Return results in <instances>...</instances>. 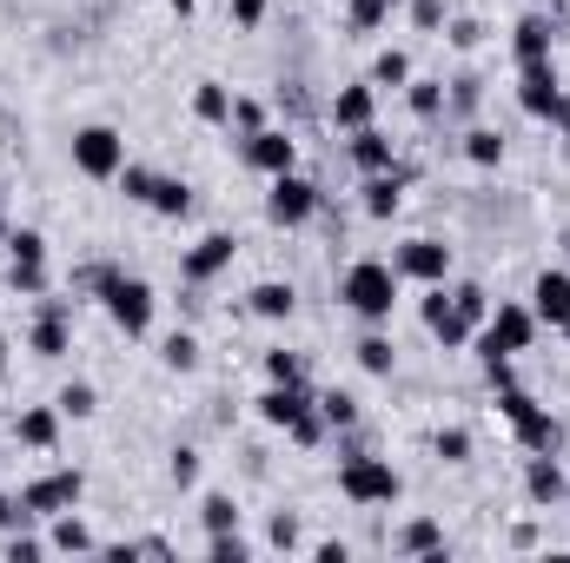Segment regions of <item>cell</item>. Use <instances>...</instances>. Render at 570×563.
Returning a JSON list of instances; mask_svg holds the SVG:
<instances>
[{
    "instance_id": "obj_36",
    "label": "cell",
    "mask_w": 570,
    "mask_h": 563,
    "mask_svg": "<svg viewBox=\"0 0 570 563\" xmlns=\"http://www.w3.org/2000/svg\"><path fill=\"white\" fill-rule=\"evenodd\" d=\"M318 412H325V424L338 431V424H358V398H352V392H325Z\"/></svg>"
},
{
    "instance_id": "obj_10",
    "label": "cell",
    "mask_w": 570,
    "mask_h": 563,
    "mask_svg": "<svg viewBox=\"0 0 570 563\" xmlns=\"http://www.w3.org/2000/svg\"><path fill=\"white\" fill-rule=\"evenodd\" d=\"M392 266H399V279L444 285V279H451V246H438V239H405Z\"/></svg>"
},
{
    "instance_id": "obj_31",
    "label": "cell",
    "mask_w": 570,
    "mask_h": 563,
    "mask_svg": "<svg viewBox=\"0 0 570 563\" xmlns=\"http://www.w3.org/2000/svg\"><path fill=\"white\" fill-rule=\"evenodd\" d=\"M199 517H206V531H239V504H233L226 491H206V504H199Z\"/></svg>"
},
{
    "instance_id": "obj_40",
    "label": "cell",
    "mask_w": 570,
    "mask_h": 563,
    "mask_svg": "<svg viewBox=\"0 0 570 563\" xmlns=\"http://www.w3.org/2000/svg\"><path fill=\"white\" fill-rule=\"evenodd\" d=\"M7 285H13V292H47V266H27V259H13V266H7Z\"/></svg>"
},
{
    "instance_id": "obj_5",
    "label": "cell",
    "mask_w": 570,
    "mask_h": 563,
    "mask_svg": "<svg viewBox=\"0 0 570 563\" xmlns=\"http://www.w3.org/2000/svg\"><path fill=\"white\" fill-rule=\"evenodd\" d=\"M338 491H345L352 504H399L405 477H399L385 457H345V464H338Z\"/></svg>"
},
{
    "instance_id": "obj_46",
    "label": "cell",
    "mask_w": 570,
    "mask_h": 563,
    "mask_svg": "<svg viewBox=\"0 0 570 563\" xmlns=\"http://www.w3.org/2000/svg\"><path fill=\"white\" fill-rule=\"evenodd\" d=\"M233 120H239L246 134H259V127H266V113H259V100H233Z\"/></svg>"
},
{
    "instance_id": "obj_20",
    "label": "cell",
    "mask_w": 570,
    "mask_h": 563,
    "mask_svg": "<svg viewBox=\"0 0 570 563\" xmlns=\"http://www.w3.org/2000/svg\"><path fill=\"white\" fill-rule=\"evenodd\" d=\"M352 166H358V172H392L399 152H392V140H385L379 127H358V134H352Z\"/></svg>"
},
{
    "instance_id": "obj_44",
    "label": "cell",
    "mask_w": 570,
    "mask_h": 563,
    "mask_svg": "<svg viewBox=\"0 0 570 563\" xmlns=\"http://www.w3.org/2000/svg\"><path fill=\"white\" fill-rule=\"evenodd\" d=\"M412 27H444V0H412Z\"/></svg>"
},
{
    "instance_id": "obj_16",
    "label": "cell",
    "mask_w": 570,
    "mask_h": 563,
    "mask_svg": "<svg viewBox=\"0 0 570 563\" xmlns=\"http://www.w3.org/2000/svg\"><path fill=\"white\" fill-rule=\"evenodd\" d=\"M372 113H379V87H372V80H358V87H338V100H332V120H338V134H358V127H372Z\"/></svg>"
},
{
    "instance_id": "obj_39",
    "label": "cell",
    "mask_w": 570,
    "mask_h": 563,
    "mask_svg": "<svg viewBox=\"0 0 570 563\" xmlns=\"http://www.w3.org/2000/svg\"><path fill=\"white\" fill-rule=\"evenodd\" d=\"M438 107H444V87L438 80H412V113L419 120H438Z\"/></svg>"
},
{
    "instance_id": "obj_47",
    "label": "cell",
    "mask_w": 570,
    "mask_h": 563,
    "mask_svg": "<svg viewBox=\"0 0 570 563\" xmlns=\"http://www.w3.org/2000/svg\"><path fill=\"white\" fill-rule=\"evenodd\" d=\"M193 477H199V457H193V451H173V484H179V491H186V484H193Z\"/></svg>"
},
{
    "instance_id": "obj_13",
    "label": "cell",
    "mask_w": 570,
    "mask_h": 563,
    "mask_svg": "<svg viewBox=\"0 0 570 563\" xmlns=\"http://www.w3.org/2000/svg\"><path fill=\"white\" fill-rule=\"evenodd\" d=\"M233 253H239V239H233V233H206V239L186 253V266H179V273H186L193 285H206V279H219V273L233 266Z\"/></svg>"
},
{
    "instance_id": "obj_34",
    "label": "cell",
    "mask_w": 570,
    "mask_h": 563,
    "mask_svg": "<svg viewBox=\"0 0 570 563\" xmlns=\"http://www.w3.org/2000/svg\"><path fill=\"white\" fill-rule=\"evenodd\" d=\"M7 253H13V259H27V266H47V239H40L33 226H20V233H7Z\"/></svg>"
},
{
    "instance_id": "obj_35",
    "label": "cell",
    "mask_w": 570,
    "mask_h": 563,
    "mask_svg": "<svg viewBox=\"0 0 570 563\" xmlns=\"http://www.w3.org/2000/svg\"><path fill=\"white\" fill-rule=\"evenodd\" d=\"M53 405H60V418H94V412H100V398H94V385H67V392H60Z\"/></svg>"
},
{
    "instance_id": "obj_51",
    "label": "cell",
    "mask_w": 570,
    "mask_h": 563,
    "mask_svg": "<svg viewBox=\"0 0 570 563\" xmlns=\"http://www.w3.org/2000/svg\"><path fill=\"white\" fill-rule=\"evenodd\" d=\"M451 47H478V20H458L451 27Z\"/></svg>"
},
{
    "instance_id": "obj_22",
    "label": "cell",
    "mask_w": 570,
    "mask_h": 563,
    "mask_svg": "<svg viewBox=\"0 0 570 563\" xmlns=\"http://www.w3.org/2000/svg\"><path fill=\"white\" fill-rule=\"evenodd\" d=\"M193 113H199L206 127H233V93H226L219 80H199V87H193Z\"/></svg>"
},
{
    "instance_id": "obj_12",
    "label": "cell",
    "mask_w": 570,
    "mask_h": 563,
    "mask_svg": "<svg viewBox=\"0 0 570 563\" xmlns=\"http://www.w3.org/2000/svg\"><path fill=\"white\" fill-rule=\"evenodd\" d=\"M425 332L444 345V352L471 345V325L458 318V305H451V292H444V285H431V292H425Z\"/></svg>"
},
{
    "instance_id": "obj_25",
    "label": "cell",
    "mask_w": 570,
    "mask_h": 563,
    "mask_svg": "<svg viewBox=\"0 0 570 563\" xmlns=\"http://www.w3.org/2000/svg\"><path fill=\"white\" fill-rule=\"evenodd\" d=\"M153 213H159V219H186V213H193V186H186V179H159V186H153Z\"/></svg>"
},
{
    "instance_id": "obj_2",
    "label": "cell",
    "mask_w": 570,
    "mask_h": 563,
    "mask_svg": "<svg viewBox=\"0 0 570 563\" xmlns=\"http://www.w3.org/2000/svg\"><path fill=\"white\" fill-rule=\"evenodd\" d=\"M471 338H478V358H518V352H531V338H538V312H531V305H498Z\"/></svg>"
},
{
    "instance_id": "obj_52",
    "label": "cell",
    "mask_w": 570,
    "mask_h": 563,
    "mask_svg": "<svg viewBox=\"0 0 570 563\" xmlns=\"http://www.w3.org/2000/svg\"><path fill=\"white\" fill-rule=\"evenodd\" d=\"M0 378H7V332H0Z\"/></svg>"
},
{
    "instance_id": "obj_48",
    "label": "cell",
    "mask_w": 570,
    "mask_h": 563,
    "mask_svg": "<svg viewBox=\"0 0 570 563\" xmlns=\"http://www.w3.org/2000/svg\"><path fill=\"white\" fill-rule=\"evenodd\" d=\"M233 20H239V27H259V20H266V0H233Z\"/></svg>"
},
{
    "instance_id": "obj_30",
    "label": "cell",
    "mask_w": 570,
    "mask_h": 563,
    "mask_svg": "<svg viewBox=\"0 0 570 563\" xmlns=\"http://www.w3.org/2000/svg\"><path fill=\"white\" fill-rule=\"evenodd\" d=\"M358 365L372 372V378H392V365H399V352H392V338H358Z\"/></svg>"
},
{
    "instance_id": "obj_19",
    "label": "cell",
    "mask_w": 570,
    "mask_h": 563,
    "mask_svg": "<svg viewBox=\"0 0 570 563\" xmlns=\"http://www.w3.org/2000/svg\"><path fill=\"white\" fill-rule=\"evenodd\" d=\"M67 338H73V332H67V312H60V305H47V312L33 318V332H27L33 358H60V352H67Z\"/></svg>"
},
{
    "instance_id": "obj_9",
    "label": "cell",
    "mask_w": 570,
    "mask_h": 563,
    "mask_svg": "<svg viewBox=\"0 0 570 563\" xmlns=\"http://www.w3.org/2000/svg\"><path fill=\"white\" fill-rule=\"evenodd\" d=\"M312 213H318V186H312V179H298V172H279V179H273V192H266V219L292 233V226H305Z\"/></svg>"
},
{
    "instance_id": "obj_37",
    "label": "cell",
    "mask_w": 570,
    "mask_h": 563,
    "mask_svg": "<svg viewBox=\"0 0 570 563\" xmlns=\"http://www.w3.org/2000/svg\"><path fill=\"white\" fill-rule=\"evenodd\" d=\"M206 557H213V563H246L253 551H246V537H239V531H213V544H206Z\"/></svg>"
},
{
    "instance_id": "obj_17",
    "label": "cell",
    "mask_w": 570,
    "mask_h": 563,
    "mask_svg": "<svg viewBox=\"0 0 570 563\" xmlns=\"http://www.w3.org/2000/svg\"><path fill=\"white\" fill-rule=\"evenodd\" d=\"M312 405H318V398H305V385H298V378H292V385H273V392H259V418H266V424H285V431L305 418Z\"/></svg>"
},
{
    "instance_id": "obj_1",
    "label": "cell",
    "mask_w": 570,
    "mask_h": 563,
    "mask_svg": "<svg viewBox=\"0 0 570 563\" xmlns=\"http://www.w3.org/2000/svg\"><path fill=\"white\" fill-rule=\"evenodd\" d=\"M338 298H345L358 318L385 325V318H392V305H399V266H385V259H358V266H345Z\"/></svg>"
},
{
    "instance_id": "obj_45",
    "label": "cell",
    "mask_w": 570,
    "mask_h": 563,
    "mask_svg": "<svg viewBox=\"0 0 570 563\" xmlns=\"http://www.w3.org/2000/svg\"><path fill=\"white\" fill-rule=\"evenodd\" d=\"M273 551H298V517H273Z\"/></svg>"
},
{
    "instance_id": "obj_4",
    "label": "cell",
    "mask_w": 570,
    "mask_h": 563,
    "mask_svg": "<svg viewBox=\"0 0 570 563\" xmlns=\"http://www.w3.org/2000/svg\"><path fill=\"white\" fill-rule=\"evenodd\" d=\"M498 412L511 418V431H518V444H524V451H558V444H564V424L551 418L531 392H518V385H511V392H498Z\"/></svg>"
},
{
    "instance_id": "obj_18",
    "label": "cell",
    "mask_w": 570,
    "mask_h": 563,
    "mask_svg": "<svg viewBox=\"0 0 570 563\" xmlns=\"http://www.w3.org/2000/svg\"><path fill=\"white\" fill-rule=\"evenodd\" d=\"M511 47H518V67L551 60V20H544V13H524V20L511 27Z\"/></svg>"
},
{
    "instance_id": "obj_28",
    "label": "cell",
    "mask_w": 570,
    "mask_h": 563,
    "mask_svg": "<svg viewBox=\"0 0 570 563\" xmlns=\"http://www.w3.org/2000/svg\"><path fill=\"white\" fill-rule=\"evenodd\" d=\"M451 305H458V318H464L471 332L491 318V298H484V285H451Z\"/></svg>"
},
{
    "instance_id": "obj_26",
    "label": "cell",
    "mask_w": 570,
    "mask_h": 563,
    "mask_svg": "<svg viewBox=\"0 0 570 563\" xmlns=\"http://www.w3.org/2000/svg\"><path fill=\"white\" fill-rule=\"evenodd\" d=\"M399 551H405V557H438V551H444V531L419 517V524H405V531H399Z\"/></svg>"
},
{
    "instance_id": "obj_32",
    "label": "cell",
    "mask_w": 570,
    "mask_h": 563,
    "mask_svg": "<svg viewBox=\"0 0 570 563\" xmlns=\"http://www.w3.org/2000/svg\"><path fill=\"white\" fill-rule=\"evenodd\" d=\"M53 551H94V531H87L73 511H60V517H53Z\"/></svg>"
},
{
    "instance_id": "obj_23",
    "label": "cell",
    "mask_w": 570,
    "mask_h": 563,
    "mask_svg": "<svg viewBox=\"0 0 570 563\" xmlns=\"http://www.w3.org/2000/svg\"><path fill=\"white\" fill-rule=\"evenodd\" d=\"M13 431H20L27 451H53V437H60V405H53V412H20Z\"/></svg>"
},
{
    "instance_id": "obj_6",
    "label": "cell",
    "mask_w": 570,
    "mask_h": 563,
    "mask_svg": "<svg viewBox=\"0 0 570 563\" xmlns=\"http://www.w3.org/2000/svg\"><path fill=\"white\" fill-rule=\"evenodd\" d=\"M518 107H524L531 120H558V127H570V100H564V87H558V67H551V60L518 67Z\"/></svg>"
},
{
    "instance_id": "obj_7",
    "label": "cell",
    "mask_w": 570,
    "mask_h": 563,
    "mask_svg": "<svg viewBox=\"0 0 570 563\" xmlns=\"http://www.w3.org/2000/svg\"><path fill=\"white\" fill-rule=\"evenodd\" d=\"M80 497H87V471H47V477L20 484L27 517H60V511H80Z\"/></svg>"
},
{
    "instance_id": "obj_3",
    "label": "cell",
    "mask_w": 570,
    "mask_h": 563,
    "mask_svg": "<svg viewBox=\"0 0 570 563\" xmlns=\"http://www.w3.org/2000/svg\"><path fill=\"white\" fill-rule=\"evenodd\" d=\"M100 305H107V318L127 332V338H146L153 332V285L134 279V273H107V285H100Z\"/></svg>"
},
{
    "instance_id": "obj_41",
    "label": "cell",
    "mask_w": 570,
    "mask_h": 563,
    "mask_svg": "<svg viewBox=\"0 0 570 563\" xmlns=\"http://www.w3.org/2000/svg\"><path fill=\"white\" fill-rule=\"evenodd\" d=\"M385 13H392V0H352V27H358V33H372Z\"/></svg>"
},
{
    "instance_id": "obj_50",
    "label": "cell",
    "mask_w": 570,
    "mask_h": 563,
    "mask_svg": "<svg viewBox=\"0 0 570 563\" xmlns=\"http://www.w3.org/2000/svg\"><path fill=\"white\" fill-rule=\"evenodd\" d=\"M7 557H13V563H33V557H40V544H33V537H13V544H7Z\"/></svg>"
},
{
    "instance_id": "obj_21",
    "label": "cell",
    "mask_w": 570,
    "mask_h": 563,
    "mask_svg": "<svg viewBox=\"0 0 570 563\" xmlns=\"http://www.w3.org/2000/svg\"><path fill=\"white\" fill-rule=\"evenodd\" d=\"M399 192H405V172L392 166V172H365V213L372 219H392L399 213Z\"/></svg>"
},
{
    "instance_id": "obj_11",
    "label": "cell",
    "mask_w": 570,
    "mask_h": 563,
    "mask_svg": "<svg viewBox=\"0 0 570 563\" xmlns=\"http://www.w3.org/2000/svg\"><path fill=\"white\" fill-rule=\"evenodd\" d=\"M246 166L266 172V179H279V172L298 166V140H292V134H273V127H259V134H246Z\"/></svg>"
},
{
    "instance_id": "obj_8",
    "label": "cell",
    "mask_w": 570,
    "mask_h": 563,
    "mask_svg": "<svg viewBox=\"0 0 570 563\" xmlns=\"http://www.w3.org/2000/svg\"><path fill=\"white\" fill-rule=\"evenodd\" d=\"M73 166H80L87 179H120L127 140H120L114 127H80V134H73Z\"/></svg>"
},
{
    "instance_id": "obj_29",
    "label": "cell",
    "mask_w": 570,
    "mask_h": 563,
    "mask_svg": "<svg viewBox=\"0 0 570 563\" xmlns=\"http://www.w3.org/2000/svg\"><path fill=\"white\" fill-rule=\"evenodd\" d=\"M159 358H166V372H199V338H193V332H173V338L159 345Z\"/></svg>"
},
{
    "instance_id": "obj_27",
    "label": "cell",
    "mask_w": 570,
    "mask_h": 563,
    "mask_svg": "<svg viewBox=\"0 0 570 563\" xmlns=\"http://www.w3.org/2000/svg\"><path fill=\"white\" fill-rule=\"evenodd\" d=\"M372 87H412V60H405L399 47H385V53L372 60Z\"/></svg>"
},
{
    "instance_id": "obj_54",
    "label": "cell",
    "mask_w": 570,
    "mask_h": 563,
    "mask_svg": "<svg viewBox=\"0 0 570 563\" xmlns=\"http://www.w3.org/2000/svg\"><path fill=\"white\" fill-rule=\"evenodd\" d=\"M392 7H405V0H392Z\"/></svg>"
},
{
    "instance_id": "obj_38",
    "label": "cell",
    "mask_w": 570,
    "mask_h": 563,
    "mask_svg": "<svg viewBox=\"0 0 570 563\" xmlns=\"http://www.w3.org/2000/svg\"><path fill=\"white\" fill-rule=\"evenodd\" d=\"M120 186H127V199H134V206H153L159 172H146V166H120Z\"/></svg>"
},
{
    "instance_id": "obj_15",
    "label": "cell",
    "mask_w": 570,
    "mask_h": 563,
    "mask_svg": "<svg viewBox=\"0 0 570 563\" xmlns=\"http://www.w3.org/2000/svg\"><path fill=\"white\" fill-rule=\"evenodd\" d=\"M524 491H531V504H564L570 497V484H564V471H558V451H531V471H524Z\"/></svg>"
},
{
    "instance_id": "obj_14",
    "label": "cell",
    "mask_w": 570,
    "mask_h": 563,
    "mask_svg": "<svg viewBox=\"0 0 570 563\" xmlns=\"http://www.w3.org/2000/svg\"><path fill=\"white\" fill-rule=\"evenodd\" d=\"M531 312H538V325L564 332L570 325V273H538V285H531Z\"/></svg>"
},
{
    "instance_id": "obj_33",
    "label": "cell",
    "mask_w": 570,
    "mask_h": 563,
    "mask_svg": "<svg viewBox=\"0 0 570 563\" xmlns=\"http://www.w3.org/2000/svg\"><path fill=\"white\" fill-rule=\"evenodd\" d=\"M464 152H471V166H504V140L491 127H471L464 134Z\"/></svg>"
},
{
    "instance_id": "obj_53",
    "label": "cell",
    "mask_w": 570,
    "mask_h": 563,
    "mask_svg": "<svg viewBox=\"0 0 570 563\" xmlns=\"http://www.w3.org/2000/svg\"><path fill=\"white\" fill-rule=\"evenodd\" d=\"M538 7H558V0H538Z\"/></svg>"
},
{
    "instance_id": "obj_43",
    "label": "cell",
    "mask_w": 570,
    "mask_h": 563,
    "mask_svg": "<svg viewBox=\"0 0 570 563\" xmlns=\"http://www.w3.org/2000/svg\"><path fill=\"white\" fill-rule=\"evenodd\" d=\"M266 378H273V385H292V378H298V358H292V352H266Z\"/></svg>"
},
{
    "instance_id": "obj_55",
    "label": "cell",
    "mask_w": 570,
    "mask_h": 563,
    "mask_svg": "<svg viewBox=\"0 0 570 563\" xmlns=\"http://www.w3.org/2000/svg\"><path fill=\"white\" fill-rule=\"evenodd\" d=\"M564 338H570V325H564Z\"/></svg>"
},
{
    "instance_id": "obj_42",
    "label": "cell",
    "mask_w": 570,
    "mask_h": 563,
    "mask_svg": "<svg viewBox=\"0 0 570 563\" xmlns=\"http://www.w3.org/2000/svg\"><path fill=\"white\" fill-rule=\"evenodd\" d=\"M438 457H444V464H464V457H471V437H464V431H438Z\"/></svg>"
},
{
    "instance_id": "obj_24",
    "label": "cell",
    "mask_w": 570,
    "mask_h": 563,
    "mask_svg": "<svg viewBox=\"0 0 570 563\" xmlns=\"http://www.w3.org/2000/svg\"><path fill=\"white\" fill-rule=\"evenodd\" d=\"M253 312H259V318H292V312H298V292L279 285V279L253 285Z\"/></svg>"
},
{
    "instance_id": "obj_49",
    "label": "cell",
    "mask_w": 570,
    "mask_h": 563,
    "mask_svg": "<svg viewBox=\"0 0 570 563\" xmlns=\"http://www.w3.org/2000/svg\"><path fill=\"white\" fill-rule=\"evenodd\" d=\"M13 524H27V504L20 497H0V531H13Z\"/></svg>"
}]
</instances>
